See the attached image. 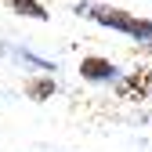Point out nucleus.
Wrapping results in <instances>:
<instances>
[{"label":"nucleus","instance_id":"f257e3e1","mask_svg":"<svg viewBox=\"0 0 152 152\" xmlns=\"http://www.w3.org/2000/svg\"><path fill=\"white\" fill-rule=\"evenodd\" d=\"M76 15H83L91 18L94 26H105L112 33H120V36H130V40H138V44H152V18H138V15H130L123 7H112V4H94V0H80V4L72 7Z\"/></svg>","mask_w":152,"mask_h":152},{"label":"nucleus","instance_id":"f03ea898","mask_svg":"<svg viewBox=\"0 0 152 152\" xmlns=\"http://www.w3.org/2000/svg\"><path fill=\"white\" fill-rule=\"evenodd\" d=\"M76 72H80L83 83H120V65L112 58H105V54H87V58H80Z\"/></svg>","mask_w":152,"mask_h":152},{"label":"nucleus","instance_id":"7ed1b4c3","mask_svg":"<svg viewBox=\"0 0 152 152\" xmlns=\"http://www.w3.org/2000/svg\"><path fill=\"white\" fill-rule=\"evenodd\" d=\"M54 94H58V83H54L47 72H36V76L26 80V98L29 102H51Z\"/></svg>","mask_w":152,"mask_h":152},{"label":"nucleus","instance_id":"20e7f679","mask_svg":"<svg viewBox=\"0 0 152 152\" xmlns=\"http://www.w3.org/2000/svg\"><path fill=\"white\" fill-rule=\"evenodd\" d=\"M7 11L18 18H33V22H51V11L40 4V0H4Z\"/></svg>","mask_w":152,"mask_h":152},{"label":"nucleus","instance_id":"39448f33","mask_svg":"<svg viewBox=\"0 0 152 152\" xmlns=\"http://www.w3.org/2000/svg\"><path fill=\"white\" fill-rule=\"evenodd\" d=\"M120 94L123 98H148L152 94V72L145 69V72H130L127 80L120 83Z\"/></svg>","mask_w":152,"mask_h":152},{"label":"nucleus","instance_id":"423d86ee","mask_svg":"<svg viewBox=\"0 0 152 152\" xmlns=\"http://www.w3.org/2000/svg\"><path fill=\"white\" fill-rule=\"evenodd\" d=\"M15 62H26L29 69H36V72H54L58 69V62H51V58H40V54H33L29 47H15Z\"/></svg>","mask_w":152,"mask_h":152},{"label":"nucleus","instance_id":"0eeeda50","mask_svg":"<svg viewBox=\"0 0 152 152\" xmlns=\"http://www.w3.org/2000/svg\"><path fill=\"white\" fill-rule=\"evenodd\" d=\"M145 51H148V54H152V44H148V47H145Z\"/></svg>","mask_w":152,"mask_h":152}]
</instances>
